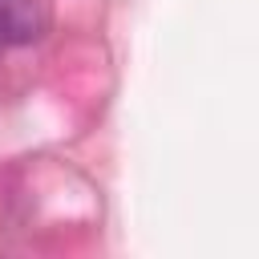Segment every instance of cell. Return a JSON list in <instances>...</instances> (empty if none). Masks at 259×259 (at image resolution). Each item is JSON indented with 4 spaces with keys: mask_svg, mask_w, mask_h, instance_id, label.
<instances>
[{
    "mask_svg": "<svg viewBox=\"0 0 259 259\" xmlns=\"http://www.w3.org/2000/svg\"><path fill=\"white\" fill-rule=\"evenodd\" d=\"M49 16L40 0H0V49H24L40 40Z\"/></svg>",
    "mask_w": 259,
    "mask_h": 259,
    "instance_id": "cell-1",
    "label": "cell"
}]
</instances>
